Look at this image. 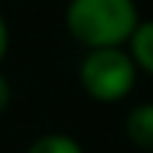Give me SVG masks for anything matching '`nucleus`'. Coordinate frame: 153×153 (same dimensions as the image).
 <instances>
[{"instance_id":"1","label":"nucleus","mask_w":153,"mask_h":153,"mask_svg":"<svg viewBox=\"0 0 153 153\" xmlns=\"http://www.w3.org/2000/svg\"><path fill=\"white\" fill-rule=\"evenodd\" d=\"M139 26L133 0H71L65 9V28L88 48H116L128 43Z\"/></svg>"},{"instance_id":"2","label":"nucleus","mask_w":153,"mask_h":153,"mask_svg":"<svg viewBox=\"0 0 153 153\" xmlns=\"http://www.w3.org/2000/svg\"><path fill=\"white\" fill-rule=\"evenodd\" d=\"M79 82L97 102H122L136 85V65L125 48H91L79 65Z\"/></svg>"},{"instance_id":"3","label":"nucleus","mask_w":153,"mask_h":153,"mask_svg":"<svg viewBox=\"0 0 153 153\" xmlns=\"http://www.w3.org/2000/svg\"><path fill=\"white\" fill-rule=\"evenodd\" d=\"M125 133L136 148L153 153V102H142L128 114Z\"/></svg>"},{"instance_id":"4","label":"nucleus","mask_w":153,"mask_h":153,"mask_svg":"<svg viewBox=\"0 0 153 153\" xmlns=\"http://www.w3.org/2000/svg\"><path fill=\"white\" fill-rule=\"evenodd\" d=\"M128 45H131V60L139 71L153 76V20H139V26L133 28V34L128 37Z\"/></svg>"},{"instance_id":"5","label":"nucleus","mask_w":153,"mask_h":153,"mask_svg":"<svg viewBox=\"0 0 153 153\" xmlns=\"http://www.w3.org/2000/svg\"><path fill=\"white\" fill-rule=\"evenodd\" d=\"M26 153H85V150L68 133H45V136L34 139Z\"/></svg>"},{"instance_id":"6","label":"nucleus","mask_w":153,"mask_h":153,"mask_svg":"<svg viewBox=\"0 0 153 153\" xmlns=\"http://www.w3.org/2000/svg\"><path fill=\"white\" fill-rule=\"evenodd\" d=\"M9 102H11V88H9V79L0 74V114L9 108Z\"/></svg>"},{"instance_id":"7","label":"nucleus","mask_w":153,"mask_h":153,"mask_svg":"<svg viewBox=\"0 0 153 153\" xmlns=\"http://www.w3.org/2000/svg\"><path fill=\"white\" fill-rule=\"evenodd\" d=\"M6 48H9V26H6L3 14H0V60L6 57Z\"/></svg>"}]
</instances>
